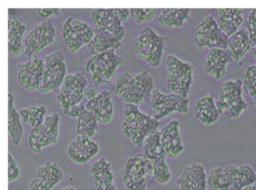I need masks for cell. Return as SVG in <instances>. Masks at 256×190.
I'll list each match as a JSON object with an SVG mask.
<instances>
[{"mask_svg": "<svg viewBox=\"0 0 256 190\" xmlns=\"http://www.w3.org/2000/svg\"><path fill=\"white\" fill-rule=\"evenodd\" d=\"M112 92L125 104L142 105L146 99L150 100L154 87V80L147 71L140 73H122L115 77Z\"/></svg>", "mask_w": 256, "mask_h": 190, "instance_id": "cell-1", "label": "cell"}, {"mask_svg": "<svg viewBox=\"0 0 256 190\" xmlns=\"http://www.w3.org/2000/svg\"><path fill=\"white\" fill-rule=\"evenodd\" d=\"M160 121L140 111L138 106L125 104L121 130L124 136L135 146L141 147L148 136L158 130Z\"/></svg>", "mask_w": 256, "mask_h": 190, "instance_id": "cell-2", "label": "cell"}, {"mask_svg": "<svg viewBox=\"0 0 256 190\" xmlns=\"http://www.w3.org/2000/svg\"><path fill=\"white\" fill-rule=\"evenodd\" d=\"M243 91V82L240 78L224 81L220 85L216 99V106L220 115L224 114L229 119H237L248 109Z\"/></svg>", "mask_w": 256, "mask_h": 190, "instance_id": "cell-3", "label": "cell"}, {"mask_svg": "<svg viewBox=\"0 0 256 190\" xmlns=\"http://www.w3.org/2000/svg\"><path fill=\"white\" fill-rule=\"evenodd\" d=\"M166 88L168 93L188 98L193 82V67L174 55H168L165 61Z\"/></svg>", "mask_w": 256, "mask_h": 190, "instance_id": "cell-4", "label": "cell"}, {"mask_svg": "<svg viewBox=\"0 0 256 190\" xmlns=\"http://www.w3.org/2000/svg\"><path fill=\"white\" fill-rule=\"evenodd\" d=\"M133 52L136 57L144 60L149 67H158L163 58L165 40L151 27H144L133 40Z\"/></svg>", "mask_w": 256, "mask_h": 190, "instance_id": "cell-5", "label": "cell"}, {"mask_svg": "<svg viewBox=\"0 0 256 190\" xmlns=\"http://www.w3.org/2000/svg\"><path fill=\"white\" fill-rule=\"evenodd\" d=\"M152 176V164L145 155L130 157L119 172L124 190H147V179Z\"/></svg>", "mask_w": 256, "mask_h": 190, "instance_id": "cell-6", "label": "cell"}, {"mask_svg": "<svg viewBox=\"0 0 256 190\" xmlns=\"http://www.w3.org/2000/svg\"><path fill=\"white\" fill-rule=\"evenodd\" d=\"M229 37L219 28L213 15H207L195 28L193 36V46L197 53L205 48L223 49L228 48Z\"/></svg>", "mask_w": 256, "mask_h": 190, "instance_id": "cell-7", "label": "cell"}, {"mask_svg": "<svg viewBox=\"0 0 256 190\" xmlns=\"http://www.w3.org/2000/svg\"><path fill=\"white\" fill-rule=\"evenodd\" d=\"M122 61V56L118 55L115 50H110L88 59L85 63V70L89 72L93 84L100 87L111 81Z\"/></svg>", "mask_w": 256, "mask_h": 190, "instance_id": "cell-8", "label": "cell"}, {"mask_svg": "<svg viewBox=\"0 0 256 190\" xmlns=\"http://www.w3.org/2000/svg\"><path fill=\"white\" fill-rule=\"evenodd\" d=\"M143 151L152 164V177L159 184H167L171 180V171L166 162V152L160 142V131L157 130L147 137L143 144Z\"/></svg>", "mask_w": 256, "mask_h": 190, "instance_id": "cell-9", "label": "cell"}, {"mask_svg": "<svg viewBox=\"0 0 256 190\" xmlns=\"http://www.w3.org/2000/svg\"><path fill=\"white\" fill-rule=\"evenodd\" d=\"M44 64L43 80L38 91L41 93L59 92L67 76L64 53L58 50L46 55Z\"/></svg>", "mask_w": 256, "mask_h": 190, "instance_id": "cell-10", "label": "cell"}, {"mask_svg": "<svg viewBox=\"0 0 256 190\" xmlns=\"http://www.w3.org/2000/svg\"><path fill=\"white\" fill-rule=\"evenodd\" d=\"M60 116L57 112L46 116L44 122L32 128L28 135V145L36 154H40L43 148L53 145L58 141Z\"/></svg>", "mask_w": 256, "mask_h": 190, "instance_id": "cell-11", "label": "cell"}, {"mask_svg": "<svg viewBox=\"0 0 256 190\" xmlns=\"http://www.w3.org/2000/svg\"><path fill=\"white\" fill-rule=\"evenodd\" d=\"M88 82L81 72L67 74L64 83L57 95L58 106L62 111L67 112L75 105H78L84 99V91Z\"/></svg>", "mask_w": 256, "mask_h": 190, "instance_id": "cell-12", "label": "cell"}, {"mask_svg": "<svg viewBox=\"0 0 256 190\" xmlns=\"http://www.w3.org/2000/svg\"><path fill=\"white\" fill-rule=\"evenodd\" d=\"M149 103L154 111V118L157 120L163 119L172 113L185 114L189 108L188 98L174 93L165 94L157 88L153 89Z\"/></svg>", "mask_w": 256, "mask_h": 190, "instance_id": "cell-13", "label": "cell"}, {"mask_svg": "<svg viewBox=\"0 0 256 190\" xmlns=\"http://www.w3.org/2000/svg\"><path fill=\"white\" fill-rule=\"evenodd\" d=\"M96 31L87 23L74 19L67 18L62 26V38L68 50L76 53L83 45L88 44L94 37Z\"/></svg>", "mask_w": 256, "mask_h": 190, "instance_id": "cell-14", "label": "cell"}, {"mask_svg": "<svg viewBox=\"0 0 256 190\" xmlns=\"http://www.w3.org/2000/svg\"><path fill=\"white\" fill-rule=\"evenodd\" d=\"M56 37V30L50 20L38 22L24 38V54L32 57L37 52L51 45Z\"/></svg>", "mask_w": 256, "mask_h": 190, "instance_id": "cell-15", "label": "cell"}, {"mask_svg": "<svg viewBox=\"0 0 256 190\" xmlns=\"http://www.w3.org/2000/svg\"><path fill=\"white\" fill-rule=\"evenodd\" d=\"M44 60L34 55L26 62L18 63L16 67L17 81L28 91L39 90L44 74Z\"/></svg>", "mask_w": 256, "mask_h": 190, "instance_id": "cell-16", "label": "cell"}, {"mask_svg": "<svg viewBox=\"0 0 256 190\" xmlns=\"http://www.w3.org/2000/svg\"><path fill=\"white\" fill-rule=\"evenodd\" d=\"M91 21L96 32H110L119 40H122L125 36V28L116 12V8L93 9L91 11Z\"/></svg>", "mask_w": 256, "mask_h": 190, "instance_id": "cell-17", "label": "cell"}, {"mask_svg": "<svg viewBox=\"0 0 256 190\" xmlns=\"http://www.w3.org/2000/svg\"><path fill=\"white\" fill-rule=\"evenodd\" d=\"M63 178L60 167L52 161H46L38 168L36 177L29 184V190H52Z\"/></svg>", "mask_w": 256, "mask_h": 190, "instance_id": "cell-18", "label": "cell"}, {"mask_svg": "<svg viewBox=\"0 0 256 190\" xmlns=\"http://www.w3.org/2000/svg\"><path fill=\"white\" fill-rule=\"evenodd\" d=\"M160 142L169 158L175 159L182 154L184 151V143L178 120H171L165 127L161 129Z\"/></svg>", "mask_w": 256, "mask_h": 190, "instance_id": "cell-19", "label": "cell"}, {"mask_svg": "<svg viewBox=\"0 0 256 190\" xmlns=\"http://www.w3.org/2000/svg\"><path fill=\"white\" fill-rule=\"evenodd\" d=\"M99 152V145L91 138L77 135L67 147L69 159L76 164H86Z\"/></svg>", "mask_w": 256, "mask_h": 190, "instance_id": "cell-20", "label": "cell"}, {"mask_svg": "<svg viewBox=\"0 0 256 190\" xmlns=\"http://www.w3.org/2000/svg\"><path fill=\"white\" fill-rule=\"evenodd\" d=\"M229 190H242L256 182V173L248 164L223 167Z\"/></svg>", "mask_w": 256, "mask_h": 190, "instance_id": "cell-21", "label": "cell"}, {"mask_svg": "<svg viewBox=\"0 0 256 190\" xmlns=\"http://www.w3.org/2000/svg\"><path fill=\"white\" fill-rule=\"evenodd\" d=\"M176 183L180 190H208L204 167L196 162L184 167Z\"/></svg>", "mask_w": 256, "mask_h": 190, "instance_id": "cell-22", "label": "cell"}, {"mask_svg": "<svg viewBox=\"0 0 256 190\" xmlns=\"http://www.w3.org/2000/svg\"><path fill=\"white\" fill-rule=\"evenodd\" d=\"M231 55L223 49H209L202 64V70L206 75L216 80L221 79L227 72V66L231 61Z\"/></svg>", "mask_w": 256, "mask_h": 190, "instance_id": "cell-23", "label": "cell"}, {"mask_svg": "<svg viewBox=\"0 0 256 190\" xmlns=\"http://www.w3.org/2000/svg\"><path fill=\"white\" fill-rule=\"evenodd\" d=\"M26 25L22 18L17 14H9L8 17V54L16 58L24 53L23 43Z\"/></svg>", "mask_w": 256, "mask_h": 190, "instance_id": "cell-24", "label": "cell"}, {"mask_svg": "<svg viewBox=\"0 0 256 190\" xmlns=\"http://www.w3.org/2000/svg\"><path fill=\"white\" fill-rule=\"evenodd\" d=\"M85 106L86 109L96 118L98 122L107 124L112 120L114 104L109 91H100L95 98L87 101L85 103Z\"/></svg>", "mask_w": 256, "mask_h": 190, "instance_id": "cell-25", "label": "cell"}, {"mask_svg": "<svg viewBox=\"0 0 256 190\" xmlns=\"http://www.w3.org/2000/svg\"><path fill=\"white\" fill-rule=\"evenodd\" d=\"M215 19L219 28L230 37L236 33L243 23L241 8H219L215 10Z\"/></svg>", "mask_w": 256, "mask_h": 190, "instance_id": "cell-26", "label": "cell"}, {"mask_svg": "<svg viewBox=\"0 0 256 190\" xmlns=\"http://www.w3.org/2000/svg\"><path fill=\"white\" fill-rule=\"evenodd\" d=\"M90 174L97 190H105L114 184L112 165L104 157L99 158L91 165Z\"/></svg>", "mask_w": 256, "mask_h": 190, "instance_id": "cell-27", "label": "cell"}, {"mask_svg": "<svg viewBox=\"0 0 256 190\" xmlns=\"http://www.w3.org/2000/svg\"><path fill=\"white\" fill-rule=\"evenodd\" d=\"M195 111L197 120L206 126L216 123L220 116L216 106V101L212 95H206L198 99L196 102Z\"/></svg>", "mask_w": 256, "mask_h": 190, "instance_id": "cell-28", "label": "cell"}, {"mask_svg": "<svg viewBox=\"0 0 256 190\" xmlns=\"http://www.w3.org/2000/svg\"><path fill=\"white\" fill-rule=\"evenodd\" d=\"M122 47L121 40L110 32H96L92 40L87 44L88 52L91 55H98L110 50H117Z\"/></svg>", "mask_w": 256, "mask_h": 190, "instance_id": "cell-29", "label": "cell"}, {"mask_svg": "<svg viewBox=\"0 0 256 190\" xmlns=\"http://www.w3.org/2000/svg\"><path fill=\"white\" fill-rule=\"evenodd\" d=\"M24 128L21 123V117L14 105V96L8 93V135L9 140L14 146H18L22 140Z\"/></svg>", "mask_w": 256, "mask_h": 190, "instance_id": "cell-30", "label": "cell"}, {"mask_svg": "<svg viewBox=\"0 0 256 190\" xmlns=\"http://www.w3.org/2000/svg\"><path fill=\"white\" fill-rule=\"evenodd\" d=\"M189 8H163L160 10L158 22L165 28H180L185 21H190Z\"/></svg>", "mask_w": 256, "mask_h": 190, "instance_id": "cell-31", "label": "cell"}, {"mask_svg": "<svg viewBox=\"0 0 256 190\" xmlns=\"http://www.w3.org/2000/svg\"><path fill=\"white\" fill-rule=\"evenodd\" d=\"M228 48L231 58L234 61H240L252 48L247 29H239L236 33L231 35L228 39Z\"/></svg>", "mask_w": 256, "mask_h": 190, "instance_id": "cell-32", "label": "cell"}, {"mask_svg": "<svg viewBox=\"0 0 256 190\" xmlns=\"http://www.w3.org/2000/svg\"><path fill=\"white\" fill-rule=\"evenodd\" d=\"M98 130V121L96 118L85 108L77 118L76 133L77 135L93 137Z\"/></svg>", "mask_w": 256, "mask_h": 190, "instance_id": "cell-33", "label": "cell"}, {"mask_svg": "<svg viewBox=\"0 0 256 190\" xmlns=\"http://www.w3.org/2000/svg\"><path fill=\"white\" fill-rule=\"evenodd\" d=\"M46 107L44 105L22 108L19 111L21 119L32 128L41 125L46 118Z\"/></svg>", "mask_w": 256, "mask_h": 190, "instance_id": "cell-34", "label": "cell"}, {"mask_svg": "<svg viewBox=\"0 0 256 190\" xmlns=\"http://www.w3.org/2000/svg\"><path fill=\"white\" fill-rule=\"evenodd\" d=\"M242 82L244 91L256 102V64L246 68Z\"/></svg>", "mask_w": 256, "mask_h": 190, "instance_id": "cell-35", "label": "cell"}, {"mask_svg": "<svg viewBox=\"0 0 256 190\" xmlns=\"http://www.w3.org/2000/svg\"><path fill=\"white\" fill-rule=\"evenodd\" d=\"M130 15L136 24L147 23L155 17V10L151 8H131Z\"/></svg>", "mask_w": 256, "mask_h": 190, "instance_id": "cell-36", "label": "cell"}, {"mask_svg": "<svg viewBox=\"0 0 256 190\" xmlns=\"http://www.w3.org/2000/svg\"><path fill=\"white\" fill-rule=\"evenodd\" d=\"M246 29L248 31L252 47L254 48L256 47V8L249 11L246 22Z\"/></svg>", "mask_w": 256, "mask_h": 190, "instance_id": "cell-37", "label": "cell"}, {"mask_svg": "<svg viewBox=\"0 0 256 190\" xmlns=\"http://www.w3.org/2000/svg\"><path fill=\"white\" fill-rule=\"evenodd\" d=\"M20 174V168L18 163L14 159L11 153H8V182L11 183L15 181Z\"/></svg>", "mask_w": 256, "mask_h": 190, "instance_id": "cell-38", "label": "cell"}, {"mask_svg": "<svg viewBox=\"0 0 256 190\" xmlns=\"http://www.w3.org/2000/svg\"><path fill=\"white\" fill-rule=\"evenodd\" d=\"M36 12L42 18L49 20V18L59 16L61 13V9H59V8H40V9H36Z\"/></svg>", "mask_w": 256, "mask_h": 190, "instance_id": "cell-39", "label": "cell"}, {"mask_svg": "<svg viewBox=\"0 0 256 190\" xmlns=\"http://www.w3.org/2000/svg\"><path fill=\"white\" fill-rule=\"evenodd\" d=\"M98 93L99 92L97 91V87L94 84H88L84 91V99L86 100V102L90 101L93 98H95L98 95Z\"/></svg>", "mask_w": 256, "mask_h": 190, "instance_id": "cell-40", "label": "cell"}, {"mask_svg": "<svg viewBox=\"0 0 256 190\" xmlns=\"http://www.w3.org/2000/svg\"><path fill=\"white\" fill-rule=\"evenodd\" d=\"M85 108H86L85 103L81 102L80 104L73 106V107L67 112V115L70 116V117H73V118H78V116L82 113V111H83Z\"/></svg>", "mask_w": 256, "mask_h": 190, "instance_id": "cell-41", "label": "cell"}, {"mask_svg": "<svg viewBox=\"0 0 256 190\" xmlns=\"http://www.w3.org/2000/svg\"><path fill=\"white\" fill-rule=\"evenodd\" d=\"M116 12L122 22L126 21L129 17H131L130 9H128V8H116Z\"/></svg>", "mask_w": 256, "mask_h": 190, "instance_id": "cell-42", "label": "cell"}, {"mask_svg": "<svg viewBox=\"0 0 256 190\" xmlns=\"http://www.w3.org/2000/svg\"><path fill=\"white\" fill-rule=\"evenodd\" d=\"M255 188H256L255 185H251V186H248V187H246V188H244L242 190H255Z\"/></svg>", "mask_w": 256, "mask_h": 190, "instance_id": "cell-43", "label": "cell"}, {"mask_svg": "<svg viewBox=\"0 0 256 190\" xmlns=\"http://www.w3.org/2000/svg\"><path fill=\"white\" fill-rule=\"evenodd\" d=\"M62 190H77V189L74 188V187H72V186H66V187H64Z\"/></svg>", "mask_w": 256, "mask_h": 190, "instance_id": "cell-44", "label": "cell"}, {"mask_svg": "<svg viewBox=\"0 0 256 190\" xmlns=\"http://www.w3.org/2000/svg\"><path fill=\"white\" fill-rule=\"evenodd\" d=\"M105 190H117V188H116V186L113 184V185H111L110 187H108V188L105 189Z\"/></svg>", "mask_w": 256, "mask_h": 190, "instance_id": "cell-45", "label": "cell"}, {"mask_svg": "<svg viewBox=\"0 0 256 190\" xmlns=\"http://www.w3.org/2000/svg\"><path fill=\"white\" fill-rule=\"evenodd\" d=\"M252 52H253V56H254V59H255V61H256V47L252 48Z\"/></svg>", "mask_w": 256, "mask_h": 190, "instance_id": "cell-46", "label": "cell"}, {"mask_svg": "<svg viewBox=\"0 0 256 190\" xmlns=\"http://www.w3.org/2000/svg\"><path fill=\"white\" fill-rule=\"evenodd\" d=\"M254 112H255V115H256V102H255V106H254Z\"/></svg>", "mask_w": 256, "mask_h": 190, "instance_id": "cell-47", "label": "cell"}, {"mask_svg": "<svg viewBox=\"0 0 256 190\" xmlns=\"http://www.w3.org/2000/svg\"><path fill=\"white\" fill-rule=\"evenodd\" d=\"M255 190H256V188H255Z\"/></svg>", "mask_w": 256, "mask_h": 190, "instance_id": "cell-48", "label": "cell"}]
</instances>
